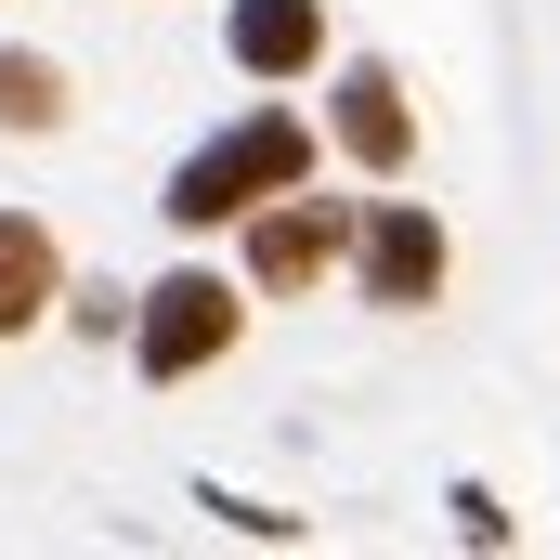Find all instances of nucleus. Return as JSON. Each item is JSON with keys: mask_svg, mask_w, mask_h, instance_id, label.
<instances>
[{"mask_svg": "<svg viewBox=\"0 0 560 560\" xmlns=\"http://www.w3.org/2000/svg\"><path fill=\"white\" fill-rule=\"evenodd\" d=\"M365 300H392V313H418V300H443V222H430L418 196H392V209H365Z\"/></svg>", "mask_w": 560, "mask_h": 560, "instance_id": "4", "label": "nucleus"}, {"mask_svg": "<svg viewBox=\"0 0 560 560\" xmlns=\"http://www.w3.org/2000/svg\"><path fill=\"white\" fill-rule=\"evenodd\" d=\"M339 248H352V196H300L287 183V196L248 209V287H275V300H300Z\"/></svg>", "mask_w": 560, "mask_h": 560, "instance_id": "3", "label": "nucleus"}, {"mask_svg": "<svg viewBox=\"0 0 560 560\" xmlns=\"http://www.w3.org/2000/svg\"><path fill=\"white\" fill-rule=\"evenodd\" d=\"M222 52L248 79H313L326 66V0H235L222 13Z\"/></svg>", "mask_w": 560, "mask_h": 560, "instance_id": "5", "label": "nucleus"}, {"mask_svg": "<svg viewBox=\"0 0 560 560\" xmlns=\"http://www.w3.org/2000/svg\"><path fill=\"white\" fill-rule=\"evenodd\" d=\"M300 170H313V131H300L287 105H248L235 131H209L183 170H170V196H156V209H170L183 235H222V222H248L261 196H287Z\"/></svg>", "mask_w": 560, "mask_h": 560, "instance_id": "1", "label": "nucleus"}, {"mask_svg": "<svg viewBox=\"0 0 560 560\" xmlns=\"http://www.w3.org/2000/svg\"><path fill=\"white\" fill-rule=\"evenodd\" d=\"M196 509H209V522H235V535H300V522H287V509H248V495H235V482H196Z\"/></svg>", "mask_w": 560, "mask_h": 560, "instance_id": "9", "label": "nucleus"}, {"mask_svg": "<svg viewBox=\"0 0 560 560\" xmlns=\"http://www.w3.org/2000/svg\"><path fill=\"white\" fill-rule=\"evenodd\" d=\"M52 118H66L52 52H0V131H52Z\"/></svg>", "mask_w": 560, "mask_h": 560, "instance_id": "8", "label": "nucleus"}, {"mask_svg": "<svg viewBox=\"0 0 560 560\" xmlns=\"http://www.w3.org/2000/svg\"><path fill=\"white\" fill-rule=\"evenodd\" d=\"M235 326H248V287H222V275H156V287H143V313H131V365L170 392V378L222 365Z\"/></svg>", "mask_w": 560, "mask_h": 560, "instance_id": "2", "label": "nucleus"}, {"mask_svg": "<svg viewBox=\"0 0 560 560\" xmlns=\"http://www.w3.org/2000/svg\"><path fill=\"white\" fill-rule=\"evenodd\" d=\"M339 156L352 170H405L418 156V118H405V79L392 66H352L339 79Z\"/></svg>", "mask_w": 560, "mask_h": 560, "instance_id": "6", "label": "nucleus"}, {"mask_svg": "<svg viewBox=\"0 0 560 560\" xmlns=\"http://www.w3.org/2000/svg\"><path fill=\"white\" fill-rule=\"evenodd\" d=\"M456 535H469V548H509V509H495L482 482H456Z\"/></svg>", "mask_w": 560, "mask_h": 560, "instance_id": "10", "label": "nucleus"}, {"mask_svg": "<svg viewBox=\"0 0 560 560\" xmlns=\"http://www.w3.org/2000/svg\"><path fill=\"white\" fill-rule=\"evenodd\" d=\"M52 287H66V261H52V235H39L26 209H0V339H26V326L52 313Z\"/></svg>", "mask_w": 560, "mask_h": 560, "instance_id": "7", "label": "nucleus"}]
</instances>
